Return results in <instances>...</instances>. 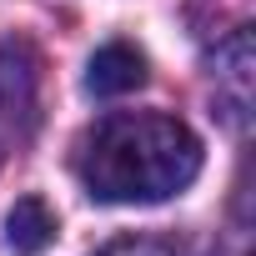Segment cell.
Returning <instances> with one entry per match:
<instances>
[{
  "label": "cell",
  "instance_id": "obj_1",
  "mask_svg": "<svg viewBox=\"0 0 256 256\" xmlns=\"http://www.w3.org/2000/svg\"><path fill=\"white\" fill-rule=\"evenodd\" d=\"M76 176L106 206H151L201 176V141L176 116L116 110L80 136Z\"/></svg>",
  "mask_w": 256,
  "mask_h": 256
},
{
  "label": "cell",
  "instance_id": "obj_2",
  "mask_svg": "<svg viewBox=\"0 0 256 256\" xmlns=\"http://www.w3.org/2000/svg\"><path fill=\"white\" fill-rule=\"evenodd\" d=\"M211 70H216V96L226 106V120L241 131L251 110V30H231V40L216 46Z\"/></svg>",
  "mask_w": 256,
  "mask_h": 256
},
{
  "label": "cell",
  "instance_id": "obj_3",
  "mask_svg": "<svg viewBox=\"0 0 256 256\" xmlns=\"http://www.w3.org/2000/svg\"><path fill=\"white\" fill-rule=\"evenodd\" d=\"M146 86V56L131 46V40H106L90 66H86V90L110 100V96H131Z\"/></svg>",
  "mask_w": 256,
  "mask_h": 256
},
{
  "label": "cell",
  "instance_id": "obj_4",
  "mask_svg": "<svg viewBox=\"0 0 256 256\" xmlns=\"http://www.w3.org/2000/svg\"><path fill=\"white\" fill-rule=\"evenodd\" d=\"M36 86H40V56L30 50V40H0V110L30 120Z\"/></svg>",
  "mask_w": 256,
  "mask_h": 256
},
{
  "label": "cell",
  "instance_id": "obj_5",
  "mask_svg": "<svg viewBox=\"0 0 256 256\" xmlns=\"http://www.w3.org/2000/svg\"><path fill=\"white\" fill-rule=\"evenodd\" d=\"M50 241H56V211L40 196H20L6 216V246L16 256H40Z\"/></svg>",
  "mask_w": 256,
  "mask_h": 256
},
{
  "label": "cell",
  "instance_id": "obj_6",
  "mask_svg": "<svg viewBox=\"0 0 256 256\" xmlns=\"http://www.w3.org/2000/svg\"><path fill=\"white\" fill-rule=\"evenodd\" d=\"M100 256H186L176 241H161V236H120L110 241Z\"/></svg>",
  "mask_w": 256,
  "mask_h": 256
}]
</instances>
